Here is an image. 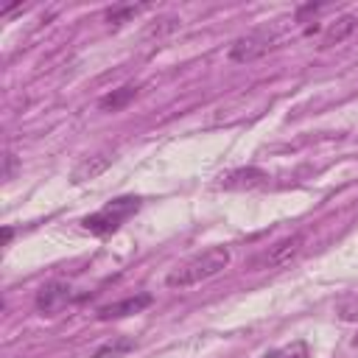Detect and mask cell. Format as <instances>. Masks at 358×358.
Instances as JSON below:
<instances>
[{
	"label": "cell",
	"mask_w": 358,
	"mask_h": 358,
	"mask_svg": "<svg viewBox=\"0 0 358 358\" xmlns=\"http://www.w3.org/2000/svg\"><path fill=\"white\" fill-rule=\"evenodd\" d=\"M227 266H229V249L227 246H210V249L187 257L176 268H171L165 277V285L168 288H190V285H199V282L215 277Z\"/></svg>",
	"instance_id": "obj_1"
},
{
	"label": "cell",
	"mask_w": 358,
	"mask_h": 358,
	"mask_svg": "<svg viewBox=\"0 0 358 358\" xmlns=\"http://www.w3.org/2000/svg\"><path fill=\"white\" fill-rule=\"evenodd\" d=\"M137 210H140V199H137V196H117V199L106 201L101 210L90 213L81 224H84V229L92 232V235H112V232H115L126 218H131Z\"/></svg>",
	"instance_id": "obj_2"
},
{
	"label": "cell",
	"mask_w": 358,
	"mask_h": 358,
	"mask_svg": "<svg viewBox=\"0 0 358 358\" xmlns=\"http://www.w3.org/2000/svg\"><path fill=\"white\" fill-rule=\"evenodd\" d=\"M274 42H277V31H274V28H268V25L255 28V31H249V34H243V36H238V39L232 42L229 59H232L235 64H249V62L260 59L263 53H268V48H271Z\"/></svg>",
	"instance_id": "obj_3"
},
{
	"label": "cell",
	"mask_w": 358,
	"mask_h": 358,
	"mask_svg": "<svg viewBox=\"0 0 358 358\" xmlns=\"http://www.w3.org/2000/svg\"><path fill=\"white\" fill-rule=\"evenodd\" d=\"M305 246V232H294L288 238H280L277 243H271L266 252H260L252 260V271H266V268H280L288 266Z\"/></svg>",
	"instance_id": "obj_4"
},
{
	"label": "cell",
	"mask_w": 358,
	"mask_h": 358,
	"mask_svg": "<svg viewBox=\"0 0 358 358\" xmlns=\"http://www.w3.org/2000/svg\"><path fill=\"white\" fill-rule=\"evenodd\" d=\"M70 299H73V288H70L67 282L50 280V282H45V285L36 291V310L45 313V316H53V313H59Z\"/></svg>",
	"instance_id": "obj_5"
},
{
	"label": "cell",
	"mask_w": 358,
	"mask_h": 358,
	"mask_svg": "<svg viewBox=\"0 0 358 358\" xmlns=\"http://www.w3.org/2000/svg\"><path fill=\"white\" fill-rule=\"evenodd\" d=\"M151 299H154V296H151L148 291H140V294L126 296V299H120V302H109V305L98 308V319H101V322H109V319H123V316L140 313V310H145V308L151 305Z\"/></svg>",
	"instance_id": "obj_6"
},
{
	"label": "cell",
	"mask_w": 358,
	"mask_h": 358,
	"mask_svg": "<svg viewBox=\"0 0 358 358\" xmlns=\"http://www.w3.org/2000/svg\"><path fill=\"white\" fill-rule=\"evenodd\" d=\"M355 17L352 14H341L338 20H333L327 28H324V34H322V39H319V48H333V45H338V42H344L352 31H355Z\"/></svg>",
	"instance_id": "obj_7"
},
{
	"label": "cell",
	"mask_w": 358,
	"mask_h": 358,
	"mask_svg": "<svg viewBox=\"0 0 358 358\" xmlns=\"http://www.w3.org/2000/svg\"><path fill=\"white\" fill-rule=\"evenodd\" d=\"M137 92H140L137 84H123V87L106 92V95L98 101V109H101V112H120V109H126V106L137 98Z\"/></svg>",
	"instance_id": "obj_8"
},
{
	"label": "cell",
	"mask_w": 358,
	"mask_h": 358,
	"mask_svg": "<svg viewBox=\"0 0 358 358\" xmlns=\"http://www.w3.org/2000/svg\"><path fill=\"white\" fill-rule=\"evenodd\" d=\"M266 182V173L257 171V168H241V171H232L224 176L221 187L227 190H235V187H255V185H263Z\"/></svg>",
	"instance_id": "obj_9"
},
{
	"label": "cell",
	"mask_w": 358,
	"mask_h": 358,
	"mask_svg": "<svg viewBox=\"0 0 358 358\" xmlns=\"http://www.w3.org/2000/svg\"><path fill=\"white\" fill-rule=\"evenodd\" d=\"M109 157L106 154H95V157H90V159H84V162H78L76 165V171H73V182L78 185V182H87V179H95L98 173H103L106 168H109Z\"/></svg>",
	"instance_id": "obj_10"
},
{
	"label": "cell",
	"mask_w": 358,
	"mask_h": 358,
	"mask_svg": "<svg viewBox=\"0 0 358 358\" xmlns=\"http://www.w3.org/2000/svg\"><path fill=\"white\" fill-rule=\"evenodd\" d=\"M131 350H134V341H131V338H126V336H115V338L103 341V344L92 352V358H117V355L131 352Z\"/></svg>",
	"instance_id": "obj_11"
},
{
	"label": "cell",
	"mask_w": 358,
	"mask_h": 358,
	"mask_svg": "<svg viewBox=\"0 0 358 358\" xmlns=\"http://www.w3.org/2000/svg\"><path fill=\"white\" fill-rule=\"evenodd\" d=\"M140 11H145V6H134V3L112 6V8L106 11V22H109V25H123V22H129L131 17H137Z\"/></svg>",
	"instance_id": "obj_12"
},
{
	"label": "cell",
	"mask_w": 358,
	"mask_h": 358,
	"mask_svg": "<svg viewBox=\"0 0 358 358\" xmlns=\"http://www.w3.org/2000/svg\"><path fill=\"white\" fill-rule=\"evenodd\" d=\"M338 316H341L344 322H355V319H358V296H350L347 302H341V305H338Z\"/></svg>",
	"instance_id": "obj_13"
},
{
	"label": "cell",
	"mask_w": 358,
	"mask_h": 358,
	"mask_svg": "<svg viewBox=\"0 0 358 358\" xmlns=\"http://www.w3.org/2000/svg\"><path fill=\"white\" fill-rule=\"evenodd\" d=\"M282 355H285V358H308V347H305L302 341H296V344H294V352H291V350H285Z\"/></svg>",
	"instance_id": "obj_14"
},
{
	"label": "cell",
	"mask_w": 358,
	"mask_h": 358,
	"mask_svg": "<svg viewBox=\"0 0 358 358\" xmlns=\"http://www.w3.org/2000/svg\"><path fill=\"white\" fill-rule=\"evenodd\" d=\"M352 344H355V347H358V333H355V338H352Z\"/></svg>",
	"instance_id": "obj_15"
}]
</instances>
